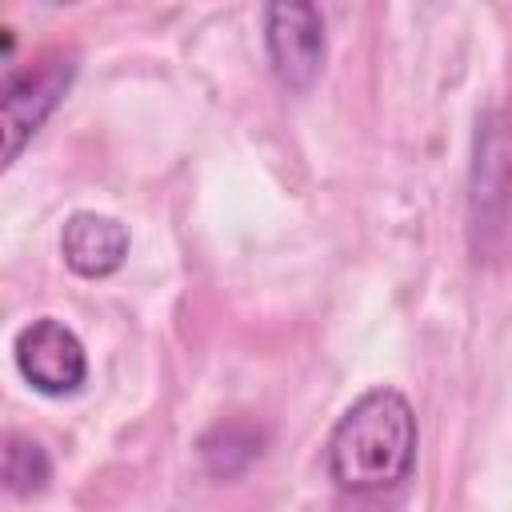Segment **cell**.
<instances>
[{
	"mask_svg": "<svg viewBox=\"0 0 512 512\" xmlns=\"http://www.w3.org/2000/svg\"><path fill=\"white\" fill-rule=\"evenodd\" d=\"M52 480L48 448L16 428H0V488L12 496H32Z\"/></svg>",
	"mask_w": 512,
	"mask_h": 512,
	"instance_id": "8",
	"label": "cell"
},
{
	"mask_svg": "<svg viewBox=\"0 0 512 512\" xmlns=\"http://www.w3.org/2000/svg\"><path fill=\"white\" fill-rule=\"evenodd\" d=\"M76 80L72 52H48L0 76V172L20 160Z\"/></svg>",
	"mask_w": 512,
	"mask_h": 512,
	"instance_id": "2",
	"label": "cell"
},
{
	"mask_svg": "<svg viewBox=\"0 0 512 512\" xmlns=\"http://www.w3.org/2000/svg\"><path fill=\"white\" fill-rule=\"evenodd\" d=\"M420 424L404 392L380 384L360 392L328 432V480L348 496H380L400 488L416 468Z\"/></svg>",
	"mask_w": 512,
	"mask_h": 512,
	"instance_id": "1",
	"label": "cell"
},
{
	"mask_svg": "<svg viewBox=\"0 0 512 512\" xmlns=\"http://www.w3.org/2000/svg\"><path fill=\"white\" fill-rule=\"evenodd\" d=\"M264 48L272 76L288 92H308L328 56V32L316 4L280 0L264 8Z\"/></svg>",
	"mask_w": 512,
	"mask_h": 512,
	"instance_id": "4",
	"label": "cell"
},
{
	"mask_svg": "<svg viewBox=\"0 0 512 512\" xmlns=\"http://www.w3.org/2000/svg\"><path fill=\"white\" fill-rule=\"evenodd\" d=\"M12 360L24 384L52 400L76 396L88 384V352L80 336L56 316H36L24 324L12 340Z\"/></svg>",
	"mask_w": 512,
	"mask_h": 512,
	"instance_id": "3",
	"label": "cell"
},
{
	"mask_svg": "<svg viewBox=\"0 0 512 512\" xmlns=\"http://www.w3.org/2000/svg\"><path fill=\"white\" fill-rule=\"evenodd\" d=\"M60 256L84 280H104L128 260V228L108 212H72L60 228Z\"/></svg>",
	"mask_w": 512,
	"mask_h": 512,
	"instance_id": "6",
	"label": "cell"
},
{
	"mask_svg": "<svg viewBox=\"0 0 512 512\" xmlns=\"http://www.w3.org/2000/svg\"><path fill=\"white\" fill-rule=\"evenodd\" d=\"M472 228L480 232L476 248L488 252L500 248L504 236V128L500 116L488 112L476 132V152H472Z\"/></svg>",
	"mask_w": 512,
	"mask_h": 512,
	"instance_id": "5",
	"label": "cell"
},
{
	"mask_svg": "<svg viewBox=\"0 0 512 512\" xmlns=\"http://www.w3.org/2000/svg\"><path fill=\"white\" fill-rule=\"evenodd\" d=\"M264 452V432L248 420H220L200 436V464L216 480H232L248 472Z\"/></svg>",
	"mask_w": 512,
	"mask_h": 512,
	"instance_id": "7",
	"label": "cell"
}]
</instances>
